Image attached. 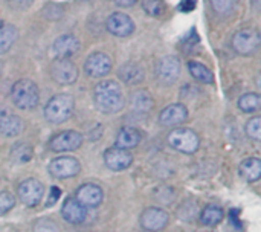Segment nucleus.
<instances>
[{"label": "nucleus", "instance_id": "nucleus-35", "mask_svg": "<svg viewBox=\"0 0 261 232\" xmlns=\"http://www.w3.org/2000/svg\"><path fill=\"white\" fill-rule=\"evenodd\" d=\"M58 197H60V190H58L57 187L50 188V197H49V203H47V205L50 207L52 203H55Z\"/></svg>", "mask_w": 261, "mask_h": 232}, {"label": "nucleus", "instance_id": "nucleus-16", "mask_svg": "<svg viewBox=\"0 0 261 232\" xmlns=\"http://www.w3.org/2000/svg\"><path fill=\"white\" fill-rule=\"evenodd\" d=\"M188 119V109L184 104H170L159 115V122L165 127L180 125Z\"/></svg>", "mask_w": 261, "mask_h": 232}, {"label": "nucleus", "instance_id": "nucleus-22", "mask_svg": "<svg viewBox=\"0 0 261 232\" xmlns=\"http://www.w3.org/2000/svg\"><path fill=\"white\" fill-rule=\"evenodd\" d=\"M118 76L125 84H138L144 80V70L136 63H127L118 70Z\"/></svg>", "mask_w": 261, "mask_h": 232}, {"label": "nucleus", "instance_id": "nucleus-3", "mask_svg": "<svg viewBox=\"0 0 261 232\" xmlns=\"http://www.w3.org/2000/svg\"><path fill=\"white\" fill-rule=\"evenodd\" d=\"M75 110V99L67 93L50 98L44 107V116L50 124H63L67 121Z\"/></svg>", "mask_w": 261, "mask_h": 232}, {"label": "nucleus", "instance_id": "nucleus-26", "mask_svg": "<svg viewBox=\"0 0 261 232\" xmlns=\"http://www.w3.org/2000/svg\"><path fill=\"white\" fill-rule=\"evenodd\" d=\"M188 70L190 73L200 83H205V84H211L214 81V75L213 72L202 63L199 61H188Z\"/></svg>", "mask_w": 261, "mask_h": 232}, {"label": "nucleus", "instance_id": "nucleus-31", "mask_svg": "<svg viewBox=\"0 0 261 232\" xmlns=\"http://www.w3.org/2000/svg\"><path fill=\"white\" fill-rule=\"evenodd\" d=\"M144 11L151 17H159L164 12V2L162 0H142Z\"/></svg>", "mask_w": 261, "mask_h": 232}, {"label": "nucleus", "instance_id": "nucleus-8", "mask_svg": "<svg viewBox=\"0 0 261 232\" xmlns=\"http://www.w3.org/2000/svg\"><path fill=\"white\" fill-rule=\"evenodd\" d=\"M80 170H81V165L78 159L72 156H61V158L50 161L49 164V173L55 179H70L76 176Z\"/></svg>", "mask_w": 261, "mask_h": 232}, {"label": "nucleus", "instance_id": "nucleus-7", "mask_svg": "<svg viewBox=\"0 0 261 232\" xmlns=\"http://www.w3.org/2000/svg\"><path fill=\"white\" fill-rule=\"evenodd\" d=\"M18 199L26 207H37L44 196V187L37 179H26L17 188Z\"/></svg>", "mask_w": 261, "mask_h": 232}, {"label": "nucleus", "instance_id": "nucleus-39", "mask_svg": "<svg viewBox=\"0 0 261 232\" xmlns=\"http://www.w3.org/2000/svg\"><path fill=\"white\" fill-rule=\"evenodd\" d=\"M2 23H3V21H2V20H0V24H2Z\"/></svg>", "mask_w": 261, "mask_h": 232}, {"label": "nucleus", "instance_id": "nucleus-20", "mask_svg": "<svg viewBox=\"0 0 261 232\" xmlns=\"http://www.w3.org/2000/svg\"><path fill=\"white\" fill-rule=\"evenodd\" d=\"M24 128V122L17 115H6L0 118V133L8 138L18 136Z\"/></svg>", "mask_w": 261, "mask_h": 232}, {"label": "nucleus", "instance_id": "nucleus-18", "mask_svg": "<svg viewBox=\"0 0 261 232\" xmlns=\"http://www.w3.org/2000/svg\"><path fill=\"white\" fill-rule=\"evenodd\" d=\"M63 219L70 225H81L87 217V210L76 200V199H67L63 203L61 208Z\"/></svg>", "mask_w": 261, "mask_h": 232}, {"label": "nucleus", "instance_id": "nucleus-10", "mask_svg": "<svg viewBox=\"0 0 261 232\" xmlns=\"http://www.w3.org/2000/svg\"><path fill=\"white\" fill-rule=\"evenodd\" d=\"M158 80L162 84H173L180 75V61L176 55H167L159 60L156 67Z\"/></svg>", "mask_w": 261, "mask_h": 232}, {"label": "nucleus", "instance_id": "nucleus-5", "mask_svg": "<svg viewBox=\"0 0 261 232\" xmlns=\"http://www.w3.org/2000/svg\"><path fill=\"white\" fill-rule=\"evenodd\" d=\"M261 44V35L255 29H240L232 37V47L240 55H254Z\"/></svg>", "mask_w": 261, "mask_h": 232}, {"label": "nucleus", "instance_id": "nucleus-15", "mask_svg": "<svg viewBox=\"0 0 261 232\" xmlns=\"http://www.w3.org/2000/svg\"><path fill=\"white\" fill-rule=\"evenodd\" d=\"M104 193L95 184H84L76 190V200L84 208H96L102 203Z\"/></svg>", "mask_w": 261, "mask_h": 232}, {"label": "nucleus", "instance_id": "nucleus-36", "mask_svg": "<svg viewBox=\"0 0 261 232\" xmlns=\"http://www.w3.org/2000/svg\"><path fill=\"white\" fill-rule=\"evenodd\" d=\"M32 3V0H11V5L15 6V8H28L29 5Z\"/></svg>", "mask_w": 261, "mask_h": 232}, {"label": "nucleus", "instance_id": "nucleus-9", "mask_svg": "<svg viewBox=\"0 0 261 232\" xmlns=\"http://www.w3.org/2000/svg\"><path fill=\"white\" fill-rule=\"evenodd\" d=\"M83 135L73 130L61 132L55 135L49 141V148L55 153H64V151H73L78 150L83 144Z\"/></svg>", "mask_w": 261, "mask_h": 232}, {"label": "nucleus", "instance_id": "nucleus-27", "mask_svg": "<svg viewBox=\"0 0 261 232\" xmlns=\"http://www.w3.org/2000/svg\"><path fill=\"white\" fill-rule=\"evenodd\" d=\"M32 159V147L28 144H17L11 150V161L17 165L28 164Z\"/></svg>", "mask_w": 261, "mask_h": 232}, {"label": "nucleus", "instance_id": "nucleus-6", "mask_svg": "<svg viewBox=\"0 0 261 232\" xmlns=\"http://www.w3.org/2000/svg\"><path fill=\"white\" fill-rule=\"evenodd\" d=\"M50 75L55 83L70 86L78 80V67L69 58H57L50 66Z\"/></svg>", "mask_w": 261, "mask_h": 232}, {"label": "nucleus", "instance_id": "nucleus-13", "mask_svg": "<svg viewBox=\"0 0 261 232\" xmlns=\"http://www.w3.org/2000/svg\"><path fill=\"white\" fill-rule=\"evenodd\" d=\"M141 226L147 232H158L168 225V214L161 208H147L141 214Z\"/></svg>", "mask_w": 261, "mask_h": 232}, {"label": "nucleus", "instance_id": "nucleus-37", "mask_svg": "<svg viewBox=\"0 0 261 232\" xmlns=\"http://www.w3.org/2000/svg\"><path fill=\"white\" fill-rule=\"evenodd\" d=\"M136 2H138V0H115V3H116V5L124 6V8H127V6H133Z\"/></svg>", "mask_w": 261, "mask_h": 232}, {"label": "nucleus", "instance_id": "nucleus-2", "mask_svg": "<svg viewBox=\"0 0 261 232\" xmlns=\"http://www.w3.org/2000/svg\"><path fill=\"white\" fill-rule=\"evenodd\" d=\"M11 99L15 107L21 110H32L40 102V92L34 81L23 78L18 80L11 89Z\"/></svg>", "mask_w": 261, "mask_h": 232}, {"label": "nucleus", "instance_id": "nucleus-25", "mask_svg": "<svg viewBox=\"0 0 261 232\" xmlns=\"http://www.w3.org/2000/svg\"><path fill=\"white\" fill-rule=\"evenodd\" d=\"M18 37V31L14 24L2 23L0 24V54L8 52Z\"/></svg>", "mask_w": 261, "mask_h": 232}, {"label": "nucleus", "instance_id": "nucleus-24", "mask_svg": "<svg viewBox=\"0 0 261 232\" xmlns=\"http://www.w3.org/2000/svg\"><path fill=\"white\" fill-rule=\"evenodd\" d=\"M223 217H225L223 210L216 205H208L199 213V220L203 226H216L223 220Z\"/></svg>", "mask_w": 261, "mask_h": 232}, {"label": "nucleus", "instance_id": "nucleus-33", "mask_svg": "<svg viewBox=\"0 0 261 232\" xmlns=\"http://www.w3.org/2000/svg\"><path fill=\"white\" fill-rule=\"evenodd\" d=\"M34 232H60L58 231V228H57V225L54 223V222H50V220H40V222H37V225H35V228H34Z\"/></svg>", "mask_w": 261, "mask_h": 232}, {"label": "nucleus", "instance_id": "nucleus-14", "mask_svg": "<svg viewBox=\"0 0 261 232\" xmlns=\"http://www.w3.org/2000/svg\"><path fill=\"white\" fill-rule=\"evenodd\" d=\"M106 24H107V31L116 37H128L135 31L133 20L127 14H122V12L110 14Z\"/></svg>", "mask_w": 261, "mask_h": 232}, {"label": "nucleus", "instance_id": "nucleus-19", "mask_svg": "<svg viewBox=\"0 0 261 232\" xmlns=\"http://www.w3.org/2000/svg\"><path fill=\"white\" fill-rule=\"evenodd\" d=\"M141 139H142V136H141V133L136 128H133V127H124V128H121L118 132L115 144L119 148L130 150V148L138 147L139 142H141Z\"/></svg>", "mask_w": 261, "mask_h": 232}, {"label": "nucleus", "instance_id": "nucleus-1", "mask_svg": "<svg viewBox=\"0 0 261 232\" xmlns=\"http://www.w3.org/2000/svg\"><path fill=\"white\" fill-rule=\"evenodd\" d=\"M93 99L95 106L102 113H118L125 104L122 89L116 81L112 80H106L96 84L93 90Z\"/></svg>", "mask_w": 261, "mask_h": 232}, {"label": "nucleus", "instance_id": "nucleus-23", "mask_svg": "<svg viewBox=\"0 0 261 232\" xmlns=\"http://www.w3.org/2000/svg\"><path fill=\"white\" fill-rule=\"evenodd\" d=\"M130 107L138 113H147L153 107V98L147 90H136L130 95Z\"/></svg>", "mask_w": 261, "mask_h": 232}, {"label": "nucleus", "instance_id": "nucleus-32", "mask_svg": "<svg viewBox=\"0 0 261 232\" xmlns=\"http://www.w3.org/2000/svg\"><path fill=\"white\" fill-rule=\"evenodd\" d=\"M15 205V199L9 193H0V217L9 213Z\"/></svg>", "mask_w": 261, "mask_h": 232}, {"label": "nucleus", "instance_id": "nucleus-28", "mask_svg": "<svg viewBox=\"0 0 261 232\" xmlns=\"http://www.w3.org/2000/svg\"><path fill=\"white\" fill-rule=\"evenodd\" d=\"M239 107L245 113H254L261 107V98L258 93H246L239 99Z\"/></svg>", "mask_w": 261, "mask_h": 232}, {"label": "nucleus", "instance_id": "nucleus-12", "mask_svg": "<svg viewBox=\"0 0 261 232\" xmlns=\"http://www.w3.org/2000/svg\"><path fill=\"white\" fill-rule=\"evenodd\" d=\"M132 162H133V156L132 153H128V150L112 147L107 148L104 153V164L112 171H124L132 165Z\"/></svg>", "mask_w": 261, "mask_h": 232}, {"label": "nucleus", "instance_id": "nucleus-38", "mask_svg": "<svg viewBox=\"0 0 261 232\" xmlns=\"http://www.w3.org/2000/svg\"><path fill=\"white\" fill-rule=\"evenodd\" d=\"M2 72H3V61L0 60V75H2Z\"/></svg>", "mask_w": 261, "mask_h": 232}, {"label": "nucleus", "instance_id": "nucleus-29", "mask_svg": "<svg viewBox=\"0 0 261 232\" xmlns=\"http://www.w3.org/2000/svg\"><path fill=\"white\" fill-rule=\"evenodd\" d=\"M239 0H211L213 9L220 15H229L236 11Z\"/></svg>", "mask_w": 261, "mask_h": 232}, {"label": "nucleus", "instance_id": "nucleus-4", "mask_svg": "<svg viewBox=\"0 0 261 232\" xmlns=\"http://www.w3.org/2000/svg\"><path fill=\"white\" fill-rule=\"evenodd\" d=\"M167 141L174 150L185 154H193L200 147V138L191 128H174L168 135Z\"/></svg>", "mask_w": 261, "mask_h": 232}, {"label": "nucleus", "instance_id": "nucleus-11", "mask_svg": "<svg viewBox=\"0 0 261 232\" xmlns=\"http://www.w3.org/2000/svg\"><path fill=\"white\" fill-rule=\"evenodd\" d=\"M84 70L92 78H102L112 70V58L104 52H95L86 60Z\"/></svg>", "mask_w": 261, "mask_h": 232}, {"label": "nucleus", "instance_id": "nucleus-17", "mask_svg": "<svg viewBox=\"0 0 261 232\" xmlns=\"http://www.w3.org/2000/svg\"><path fill=\"white\" fill-rule=\"evenodd\" d=\"M80 50V41L72 34H64L54 41L52 52L57 58H69Z\"/></svg>", "mask_w": 261, "mask_h": 232}, {"label": "nucleus", "instance_id": "nucleus-40", "mask_svg": "<svg viewBox=\"0 0 261 232\" xmlns=\"http://www.w3.org/2000/svg\"><path fill=\"white\" fill-rule=\"evenodd\" d=\"M145 232H147V231H145Z\"/></svg>", "mask_w": 261, "mask_h": 232}, {"label": "nucleus", "instance_id": "nucleus-30", "mask_svg": "<svg viewBox=\"0 0 261 232\" xmlns=\"http://www.w3.org/2000/svg\"><path fill=\"white\" fill-rule=\"evenodd\" d=\"M246 135L252 139V141H260L261 139V118L260 116H254L248 121L246 124Z\"/></svg>", "mask_w": 261, "mask_h": 232}, {"label": "nucleus", "instance_id": "nucleus-34", "mask_svg": "<svg viewBox=\"0 0 261 232\" xmlns=\"http://www.w3.org/2000/svg\"><path fill=\"white\" fill-rule=\"evenodd\" d=\"M196 0H182L180 2V9L182 11H193L196 8Z\"/></svg>", "mask_w": 261, "mask_h": 232}, {"label": "nucleus", "instance_id": "nucleus-21", "mask_svg": "<svg viewBox=\"0 0 261 232\" xmlns=\"http://www.w3.org/2000/svg\"><path fill=\"white\" fill-rule=\"evenodd\" d=\"M239 171L242 174V177L248 182H257L261 177V161L257 158H249L245 159L240 167Z\"/></svg>", "mask_w": 261, "mask_h": 232}]
</instances>
